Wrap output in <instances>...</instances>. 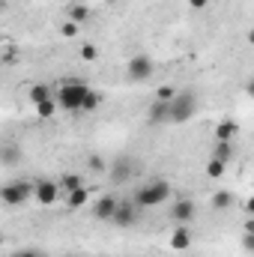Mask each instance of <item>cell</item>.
<instances>
[{
	"label": "cell",
	"mask_w": 254,
	"mask_h": 257,
	"mask_svg": "<svg viewBox=\"0 0 254 257\" xmlns=\"http://www.w3.org/2000/svg\"><path fill=\"white\" fill-rule=\"evenodd\" d=\"M90 168H93V171H102V168H105L102 156H90Z\"/></svg>",
	"instance_id": "cell-27"
},
{
	"label": "cell",
	"mask_w": 254,
	"mask_h": 257,
	"mask_svg": "<svg viewBox=\"0 0 254 257\" xmlns=\"http://www.w3.org/2000/svg\"><path fill=\"white\" fill-rule=\"evenodd\" d=\"M6 6H9V0H0V12H6Z\"/></svg>",
	"instance_id": "cell-30"
},
{
	"label": "cell",
	"mask_w": 254,
	"mask_h": 257,
	"mask_svg": "<svg viewBox=\"0 0 254 257\" xmlns=\"http://www.w3.org/2000/svg\"><path fill=\"white\" fill-rule=\"evenodd\" d=\"M81 57H84L87 63H93V60H99V48L87 42V45H81Z\"/></svg>",
	"instance_id": "cell-24"
},
{
	"label": "cell",
	"mask_w": 254,
	"mask_h": 257,
	"mask_svg": "<svg viewBox=\"0 0 254 257\" xmlns=\"http://www.w3.org/2000/svg\"><path fill=\"white\" fill-rule=\"evenodd\" d=\"M75 3H90V0H75Z\"/></svg>",
	"instance_id": "cell-32"
},
{
	"label": "cell",
	"mask_w": 254,
	"mask_h": 257,
	"mask_svg": "<svg viewBox=\"0 0 254 257\" xmlns=\"http://www.w3.org/2000/svg\"><path fill=\"white\" fill-rule=\"evenodd\" d=\"M194 215H197L194 200H189V197L174 200V206H171V218H174L177 224H191V218H194Z\"/></svg>",
	"instance_id": "cell-9"
},
{
	"label": "cell",
	"mask_w": 254,
	"mask_h": 257,
	"mask_svg": "<svg viewBox=\"0 0 254 257\" xmlns=\"http://www.w3.org/2000/svg\"><path fill=\"white\" fill-rule=\"evenodd\" d=\"M224 171H227V162H218V159H209V162H206V177L221 180V177H224Z\"/></svg>",
	"instance_id": "cell-20"
},
{
	"label": "cell",
	"mask_w": 254,
	"mask_h": 257,
	"mask_svg": "<svg viewBox=\"0 0 254 257\" xmlns=\"http://www.w3.org/2000/svg\"><path fill=\"white\" fill-rule=\"evenodd\" d=\"M129 78L132 81H138V84H144V81H150L153 78V72H156V63H153V57H147V54H135L126 66Z\"/></svg>",
	"instance_id": "cell-5"
},
{
	"label": "cell",
	"mask_w": 254,
	"mask_h": 257,
	"mask_svg": "<svg viewBox=\"0 0 254 257\" xmlns=\"http://www.w3.org/2000/svg\"><path fill=\"white\" fill-rule=\"evenodd\" d=\"M197 111V96L194 90H183L168 102V123H189Z\"/></svg>",
	"instance_id": "cell-3"
},
{
	"label": "cell",
	"mask_w": 254,
	"mask_h": 257,
	"mask_svg": "<svg viewBox=\"0 0 254 257\" xmlns=\"http://www.w3.org/2000/svg\"><path fill=\"white\" fill-rule=\"evenodd\" d=\"M129 177H135V162H132L129 156H117V159L111 162V183L123 186Z\"/></svg>",
	"instance_id": "cell-8"
},
{
	"label": "cell",
	"mask_w": 254,
	"mask_h": 257,
	"mask_svg": "<svg viewBox=\"0 0 254 257\" xmlns=\"http://www.w3.org/2000/svg\"><path fill=\"white\" fill-rule=\"evenodd\" d=\"M102 105V93H96L93 87L87 90V96H84V105H81V111H96Z\"/></svg>",
	"instance_id": "cell-21"
},
{
	"label": "cell",
	"mask_w": 254,
	"mask_h": 257,
	"mask_svg": "<svg viewBox=\"0 0 254 257\" xmlns=\"http://www.w3.org/2000/svg\"><path fill=\"white\" fill-rule=\"evenodd\" d=\"M171 194H174L171 183L159 177V180H150L147 186L135 189V194H132V203H135L138 209H150V206H159L162 200H171Z\"/></svg>",
	"instance_id": "cell-1"
},
{
	"label": "cell",
	"mask_w": 254,
	"mask_h": 257,
	"mask_svg": "<svg viewBox=\"0 0 254 257\" xmlns=\"http://www.w3.org/2000/svg\"><path fill=\"white\" fill-rule=\"evenodd\" d=\"M27 96H30V102H33V105H39V102H45V99H54V96H51V87H48V84H33Z\"/></svg>",
	"instance_id": "cell-15"
},
{
	"label": "cell",
	"mask_w": 254,
	"mask_h": 257,
	"mask_svg": "<svg viewBox=\"0 0 254 257\" xmlns=\"http://www.w3.org/2000/svg\"><path fill=\"white\" fill-rule=\"evenodd\" d=\"M30 197H33V183L27 180H9L0 186V203L6 206H24Z\"/></svg>",
	"instance_id": "cell-4"
},
{
	"label": "cell",
	"mask_w": 254,
	"mask_h": 257,
	"mask_svg": "<svg viewBox=\"0 0 254 257\" xmlns=\"http://www.w3.org/2000/svg\"><path fill=\"white\" fill-rule=\"evenodd\" d=\"M87 200H90V189L87 186H78L75 192L66 194V206L69 209H81V206H87Z\"/></svg>",
	"instance_id": "cell-12"
},
{
	"label": "cell",
	"mask_w": 254,
	"mask_h": 257,
	"mask_svg": "<svg viewBox=\"0 0 254 257\" xmlns=\"http://www.w3.org/2000/svg\"><path fill=\"white\" fill-rule=\"evenodd\" d=\"M0 248H3V233H0Z\"/></svg>",
	"instance_id": "cell-31"
},
{
	"label": "cell",
	"mask_w": 254,
	"mask_h": 257,
	"mask_svg": "<svg viewBox=\"0 0 254 257\" xmlns=\"http://www.w3.org/2000/svg\"><path fill=\"white\" fill-rule=\"evenodd\" d=\"M60 186L54 183V180H36L33 183V197H36V203H42V206H54L57 200H60Z\"/></svg>",
	"instance_id": "cell-6"
},
{
	"label": "cell",
	"mask_w": 254,
	"mask_h": 257,
	"mask_svg": "<svg viewBox=\"0 0 254 257\" xmlns=\"http://www.w3.org/2000/svg\"><path fill=\"white\" fill-rule=\"evenodd\" d=\"M114 209H117V197L114 194H102L99 200H93V218H99V221H111Z\"/></svg>",
	"instance_id": "cell-10"
},
{
	"label": "cell",
	"mask_w": 254,
	"mask_h": 257,
	"mask_svg": "<svg viewBox=\"0 0 254 257\" xmlns=\"http://www.w3.org/2000/svg\"><path fill=\"white\" fill-rule=\"evenodd\" d=\"M147 117H150V123H168V102H153Z\"/></svg>",
	"instance_id": "cell-16"
},
{
	"label": "cell",
	"mask_w": 254,
	"mask_h": 257,
	"mask_svg": "<svg viewBox=\"0 0 254 257\" xmlns=\"http://www.w3.org/2000/svg\"><path fill=\"white\" fill-rule=\"evenodd\" d=\"M60 33H63L66 39H75V36L81 33V24H75V21H69V18H66L63 24H60Z\"/></svg>",
	"instance_id": "cell-22"
},
{
	"label": "cell",
	"mask_w": 254,
	"mask_h": 257,
	"mask_svg": "<svg viewBox=\"0 0 254 257\" xmlns=\"http://www.w3.org/2000/svg\"><path fill=\"white\" fill-rule=\"evenodd\" d=\"M12 257H42V254H36V251H18V254H12Z\"/></svg>",
	"instance_id": "cell-29"
},
{
	"label": "cell",
	"mask_w": 254,
	"mask_h": 257,
	"mask_svg": "<svg viewBox=\"0 0 254 257\" xmlns=\"http://www.w3.org/2000/svg\"><path fill=\"white\" fill-rule=\"evenodd\" d=\"M171 248L174 251H186L191 248V233L186 224H177V230H174V236H171Z\"/></svg>",
	"instance_id": "cell-11"
},
{
	"label": "cell",
	"mask_w": 254,
	"mask_h": 257,
	"mask_svg": "<svg viewBox=\"0 0 254 257\" xmlns=\"http://www.w3.org/2000/svg\"><path fill=\"white\" fill-rule=\"evenodd\" d=\"M177 96V90L174 87H159V93H156V102H171Z\"/></svg>",
	"instance_id": "cell-26"
},
{
	"label": "cell",
	"mask_w": 254,
	"mask_h": 257,
	"mask_svg": "<svg viewBox=\"0 0 254 257\" xmlns=\"http://www.w3.org/2000/svg\"><path fill=\"white\" fill-rule=\"evenodd\" d=\"M18 159H21L18 147H15V150H12V147H6V150H3V156H0V162H3V165H12V162H18Z\"/></svg>",
	"instance_id": "cell-25"
},
{
	"label": "cell",
	"mask_w": 254,
	"mask_h": 257,
	"mask_svg": "<svg viewBox=\"0 0 254 257\" xmlns=\"http://www.w3.org/2000/svg\"><path fill=\"white\" fill-rule=\"evenodd\" d=\"M233 138H236V123L224 120V123L215 126V141H233Z\"/></svg>",
	"instance_id": "cell-17"
},
{
	"label": "cell",
	"mask_w": 254,
	"mask_h": 257,
	"mask_svg": "<svg viewBox=\"0 0 254 257\" xmlns=\"http://www.w3.org/2000/svg\"><path fill=\"white\" fill-rule=\"evenodd\" d=\"M230 156H233V144H230V141H218L212 159H218V162H230Z\"/></svg>",
	"instance_id": "cell-19"
},
{
	"label": "cell",
	"mask_w": 254,
	"mask_h": 257,
	"mask_svg": "<svg viewBox=\"0 0 254 257\" xmlns=\"http://www.w3.org/2000/svg\"><path fill=\"white\" fill-rule=\"evenodd\" d=\"M33 108H36V114H39L42 120H51V117H54V114L60 111L54 99H45V102H39V105H33Z\"/></svg>",
	"instance_id": "cell-18"
},
{
	"label": "cell",
	"mask_w": 254,
	"mask_h": 257,
	"mask_svg": "<svg viewBox=\"0 0 254 257\" xmlns=\"http://www.w3.org/2000/svg\"><path fill=\"white\" fill-rule=\"evenodd\" d=\"M87 90H90V87H87L84 81L69 78V81H63V84H60V90H57L54 102H57V108H63V111H81Z\"/></svg>",
	"instance_id": "cell-2"
},
{
	"label": "cell",
	"mask_w": 254,
	"mask_h": 257,
	"mask_svg": "<svg viewBox=\"0 0 254 257\" xmlns=\"http://www.w3.org/2000/svg\"><path fill=\"white\" fill-rule=\"evenodd\" d=\"M189 6L200 12V9H206V6H209V0H189Z\"/></svg>",
	"instance_id": "cell-28"
},
{
	"label": "cell",
	"mask_w": 254,
	"mask_h": 257,
	"mask_svg": "<svg viewBox=\"0 0 254 257\" xmlns=\"http://www.w3.org/2000/svg\"><path fill=\"white\" fill-rule=\"evenodd\" d=\"M69 21H75V24L90 21V6H87V3H72V6H69Z\"/></svg>",
	"instance_id": "cell-14"
},
{
	"label": "cell",
	"mask_w": 254,
	"mask_h": 257,
	"mask_svg": "<svg viewBox=\"0 0 254 257\" xmlns=\"http://www.w3.org/2000/svg\"><path fill=\"white\" fill-rule=\"evenodd\" d=\"M57 186H60V192H63V194H69V192H75L78 186H84V183H81V174L69 171V174H63V177L57 180Z\"/></svg>",
	"instance_id": "cell-13"
},
{
	"label": "cell",
	"mask_w": 254,
	"mask_h": 257,
	"mask_svg": "<svg viewBox=\"0 0 254 257\" xmlns=\"http://www.w3.org/2000/svg\"><path fill=\"white\" fill-rule=\"evenodd\" d=\"M230 200H233L230 192H218L215 197H212V206H215V209H227V206H230Z\"/></svg>",
	"instance_id": "cell-23"
},
{
	"label": "cell",
	"mask_w": 254,
	"mask_h": 257,
	"mask_svg": "<svg viewBox=\"0 0 254 257\" xmlns=\"http://www.w3.org/2000/svg\"><path fill=\"white\" fill-rule=\"evenodd\" d=\"M138 221V206L132 203V200H117V209H114V215H111V224H117V227H132Z\"/></svg>",
	"instance_id": "cell-7"
}]
</instances>
